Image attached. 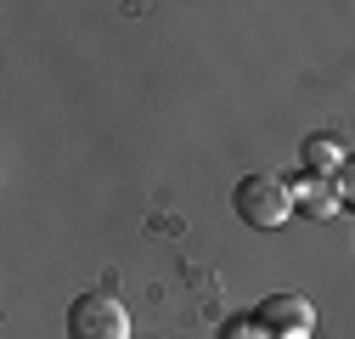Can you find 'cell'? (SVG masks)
<instances>
[{"label":"cell","instance_id":"6da1fadb","mask_svg":"<svg viewBox=\"0 0 355 339\" xmlns=\"http://www.w3.org/2000/svg\"><path fill=\"white\" fill-rule=\"evenodd\" d=\"M232 204H237V221H243L248 232H277V226H288V215H293L288 176H271V170L243 176L237 192H232Z\"/></svg>","mask_w":355,"mask_h":339},{"label":"cell","instance_id":"7a4b0ae2","mask_svg":"<svg viewBox=\"0 0 355 339\" xmlns=\"http://www.w3.org/2000/svg\"><path fill=\"white\" fill-rule=\"evenodd\" d=\"M68 339H130V311L119 294L91 288L68 306Z\"/></svg>","mask_w":355,"mask_h":339},{"label":"cell","instance_id":"3957f363","mask_svg":"<svg viewBox=\"0 0 355 339\" xmlns=\"http://www.w3.org/2000/svg\"><path fill=\"white\" fill-rule=\"evenodd\" d=\"M254 322L265 328V339H310L316 333V306L304 294H265Z\"/></svg>","mask_w":355,"mask_h":339},{"label":"cell","instance_id":"277c9868","mask_svg":"<svg viewBox=\"0 0 355 339\" xmlns=\"http://www.w3.org/2000/svg\"><path fill=\"white\" fill-rule=\"evenodd\" d=\"M288 192H293V209H304L310 221H327V215H338L344 209V198H338V187L333 181H322V176H288Z\"/></svg>","mask_w":355,"mask_h":339},{"label":"cell","instance_id":"5b68a950","mask_svg":"<svg viewBox=\"0 0 355 339\" xmlns=\"http://www.w3.org/2000/svg\"><path fill=\"white\" fill-rule=\"evenodd\" d=\"M344 164H349V153H344V142H338V136H327V131L304 136V147H299V170H304V176H322V181H333Z\"/></svg>","mask_w":355,"mask_h":339},{"label":"cell","instance_id":"8992f818","mask_svg":"<svg viewBox=\"0 0 355 339\" xmlns=\"http://www.w3.org/2000/svg\"><path fill=\"white\" fill-rule=\"evenodd\" d=\"M220 339H265V328H259L254 317H232V322H226V333H220Z\"/></svg>","mask_w":355,"mask_h":339},{"label":"cell","instance_id":"52a82bcc","mask_svg":"<svg viewBox=\"0 0 355 339\" xmlns=\"http://www.w3.org/2000/svg\"><path fill=\"white\" fill-rule=\"evenodd\" d=\"M333 187H338V198H344V204L355 209V153H349V164H344L338 176H333Z\"/></svg>","mask_w":355,"mask_h":339}]
</instances>
